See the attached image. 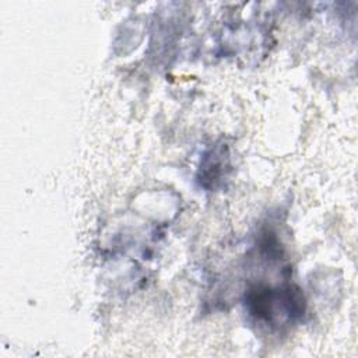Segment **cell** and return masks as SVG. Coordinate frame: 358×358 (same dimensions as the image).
<instances>
[{
	"mask_svg": "<svg viewBox=\"0 0 358 358\" xmlns=\"http://www.w3.org/2000/svg\"><path fill=\"white\" fill-rule=\"evenodd\" d=\"M248 306L250 315L257 320L281 326L285 320H292L303 313V298L292 287L284 289L259 287L248 294Z\"/></svg>",
	"mask_w": 358,
	"mask_h": 358,
	"instance_id": "6da1fadb",
	"label": "cell"
},
{
	"mask_svg": "<svg viewBox=\"0 0 358 358\" xmlns=\"http://www.w3.org/2000/svg\"><path fill=\"white\" fill-rule=\"evenodd\" d=\"M229 171V157L227 148L220 144L214 147L208 154H206L201 166L199 180L206 189H215L221 185L222 178L227 176Z\"/></svg>",
	"mask_w": 358,
	"mask_h": 358,
	"instance_id": "7a4b0ae2",
	"label": "cell"
}]
</instances>
